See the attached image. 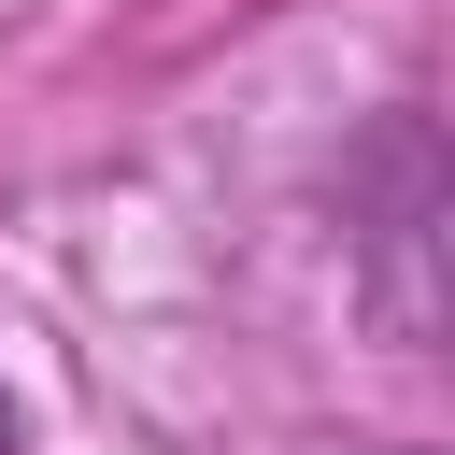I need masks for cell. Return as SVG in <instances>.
Listing matches in <instances>:
<instances>
[{
    "label": "cell",
    "instance_id": "1",
    "mask_svg": "<svg viewBox=\"0 0 455 455\" xmlns=\"http://www.w3.org/2000/svg\"><path fill=\"white\" fill-rule=\"evenodd\" d=\"M0 455H14V398H0Z\"/></svg>",
    "mask_w": 455,
    "mask_h": 455
}]
</instances>
